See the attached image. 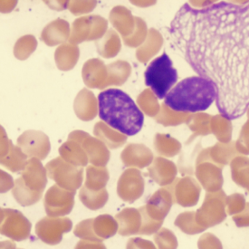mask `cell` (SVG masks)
<instances>
[{"label":"cell","instance_id":"obj_1","mask_svg":"<svg viewBox=\"0 0 249 249\" xmlns=\"http://www.w3.org/2000/svg\"><path fill=\"white\" fill-rule=\"evenodd\" d=\"M169 41L198 76L217 90L218 112L228 120L249 108V1L185 3L168 27Z\"/></svg>","mask_w":249,"mask_h":249},{"label":"cell","instance_id":"obj_2","mask_svg":"<svg viewBox=\"0 0 249 249\" xmlns=\"http://www.w3.org/2000/svg\"><path fill=\"white\" fill-rule=\"evenodd\" d=\"M99 117L125 136H133L142 130L144 115L134 101L120 89H107L98 95Z\"/></svg>","mask_w":249,"mask_h":249},{"label":"cell","instance_id":"obj_3","mask_svg":"<svg viewBox=\"0 0 249 249\" xmlns=\"http://www.w3.org/2000/svg\"><path fill=\"white\" fill-rule=\"evenodd\" d=\"M217 90L214 83L202 76H191L178 83L164 103L178 112H203L216 101Z\"/></svg>","mask_w":249,"mask_h":249},{"label":"cell","instance_id":"obj_4","mask_svg":"<svg viewBox=\"0 0 249 249\" xmlns=\"http://www.w3.org/2000/svg\"><path fill=\"white\" fill-rule=\"evenodd\" d=\"M145 84L159 99H165L177 83L178 71L169 55L164 52L152 60L144 72Z\"/></svg>","mask_w":249,"mask_h":249},{"label":"cell","instance_id":"obj_5","mask_svg":"<svg viewBox=\"0 0 249 249\" xmlns=\"http://www.w3.org/2000/svg\"><path fill=\"white\" fill-rule=\"evenodd\" d=\"M226 194L222 190L206 194L204 203L196 212V221L204 230L223 222L227 217Z\"/></svg>","mask_w":249,"mask_h":249},{"label":"cell","instance_id":"obj_6","mask_svg":"<svg viewBox=\"0 0 249 249\" xmlns=\"http://www.w3.org/2000/svg\"><path fill=\"white\" fill-rule=\"evenodd\" d=\"M107 20L100 16L79 18L72 23L69 42L77 45L85 41L101 39L107 30Z\"/></svg>","mask_w":249,"mask_h":249},{"label":"cell","instance_id":"obj_7","mask_svg":"<svg viewBox=\"0 0 249 249\" xmlns=\"http://www.w3.org/2000/svg\"><path fill=\"white\" fill-rule=\"evenodd\" d=\"M18 144L29 156L35 155L46 158L50 151V142L44 132L40 131H26L18 138Z\"/></svg>","mask_w":249,"mask_h":249},{"label":"cell","instance_id":"obj_8","mask_svg":"<svg viewBox=\"0 0 249 249\" xmlns=\"http://www.w3.org/2000/svg\"><path fill=\"white\" fill-rule=\"evenodd\" d=\"M144 181L142 175L136 170H130L124 173L119 180V196L126 201L133 202L143 193Z\"/></svg>","mask_w":249,"mask_h":249},{"label":"cell","instance_id":"obj_9","mask_svg":"<svg viewBox=\"0 0 249 249\" xmlns=\"http://www.w3.org/2000/svg\"><path fill=\"white\" fill-rule=\"evenodd\" d=\"M173 199L181 207H193L197 203L200 196V188L190 177L178 179L174 183Z\"/></svg>","mask_w":249,"mask_h":249},{"label":"cell","instance_id":"obj_10","mask_svg":"<svg viewBox=\"0 0 249 249\" xmlns=\"http://www.w3.org/2000/svg\"><path fill=\"white\" fill-rule=\"evenodd\" d=\"M83 78L89 88L104 89L107 86V66L98 58L88 60L83 67Z\"/></svg>","mask_w":249,"mask_h":249},{"label":"cell","instance_id":"obj_11","mask_svg":"<svg viewBox=\"0 0 249 249\" xmlns=\"http://www.w3.org/2000/svg\"><path fill=\"white\" fill-rule=\"evenodd\" d=\"M172 204L173 197L171 191L163 189L158 190L151 197L150 201L145 207V210L152 219L157 221H164V218L171 210Z\"/></svg>","mask_w":249,"mask_h":249},{"label":"cell","instance_id":"obj_12","mask_svg":"<svg viewBox=\"0 0 249 249\" xmlns=\"http://www.w3.org/2000/svg\"><path fill=\"white\" fill-rule=\"evenodd\" d=\"M196 175L204 189L209 192H216L222 187V170L216 165L206 161L197 162Z\"/></svg>","mask_w":249,"mask_h":249},{"label":"cell","instance_id":"obj_13","mask_svg":"<svg viewBox=\"0 0 249 249\" xmlns=\"http://www.w3.org/2000/svg\"><path fill=\"white\" fill-rule=\"evenodd\" d=\"M70 25L66 20L56 19L48 24L41 34L42 41L47 46H54L66 42L70 37Z\"/></svg>","mask_w":249,"mask_h":249},{"label":"cell","instance_id":"obj_14","mask_svg":"<svg viewBox=\"0 0 249 249\" xmlns=\"http://www.w3.org/2000/svg\"><path fill=\"white\" fill-rule=\"evenodd\" d=\"M74 111L82 121H91L98 112V100L87 89H83L74 101Z\"/></svg>","mask_w":249,"mask_h":249},{"label":"cell","instance_id":"obj_15","mask_svg":"<svg viewBox=\"0 0 249 249\" xmlns=\"http://www.w3.org/2000/svg\"><path fill=\"white\" fill-rule=\"evenodd\" d=\"M149 171L151 178L161 186L172 183L177 173L174 163L161 158H157L154 160Z\"/></svg>","mask_w":249,"mask_h":249},{"label":"cell","instance_id":"obj_16","mask_svg":"<svg viewBox=\"0 0 249 249\" xmlns=\"http://www.w3.org/2000/svg\"><path fill=\"white\" fill-rule=\"evenodd\" d=\"M125 165L143 168L152 160V153L143 145H129L122 154Z\"/></svg>","mask_w":249,"mask_h":249},{"label":"cell","instance_id":"obj_17","mask_svg":"<svg viewBox=\"0 0 249 249\" xmlns=\"http://www.w3.org/2000/svg\"><path fill=\"white\" fill-rule=\"evenodd\" d=\"M80 51L77 46L72 44H64L60 46L55 51V63L62 71H69L77 63Z\"/></svg>","mask_w":249,"mask_h":249},{"label":"cell","instance_id":"obj_18","mask_svg":"<svg viewBox=\"0 0 249 249\" xmlns=\"http://www.w3.org/2000/svg\"><path fill=\"white\" fill-rule=\"evenodd\" d=\"M93 133L101 141L112 147V149H115L119 146L124 144L126 141L125 135L113 131L112 128L105 124L104 122H99L95 124Z\"/></svg>","mask_w":249,"mask_h":249},{"label":"cell","instance_id":"obj_19","mask_svg":"<svg viewBox=\"0 0 249 249\" xmlns=\"http://www.w3.org/2000/svg\"><path fill=\"white\" fill-rule=\"evenodd\" d=\"M99 54L105 58L115 56L121 49V42L118 35L113 30H109L105 34V37L96 42Z\"/></svg>","mask_w":249,"mask_h":249},{"label":"cell","instance_id":"obj_20","mask_svg":"<svg viewBox=\"0 0 249 249\" xmlns=\"http://www.w3.org/2000/svg\"><path fill=\"white\" fill-rule=\"evenodd\" d=\"M231 169L233 180L249 192V159L243 157L234 159L231 163Z\"/></svg>","mask_w":249,"mask_h":249},{"label":"cell","instance_id":"obj_21","mask_svg":"<svg viewBox=\"0 0 249 249\" xmlns=\"http://www.w3.org/2000/svg\"><path fill=\"white\" fill-rule=\"evenodd\" d=\"M108 70V78H107V86L115 85L121 86L128 78L129 73L131 72L130 66L122 61L111 64L107 66Z\"/></svg>","mask_w":249,"mask_h":249},{"label":"cell","instance_id":"obj_22","mask_svg":"<svg viewBox=\"0 0 249 249\" xmlns=\"http://www.w3.org/2000/svg\"><path fill=\"white\" fill-rule=\"evenodd\" d=\"M175 226L187 235H197L205 230L196 221V212H183L175 220Z\"/></svg>","mask_w":249,"mask_h":249},{"label":"cell","instance_id":"obj_23","mask_svg":"<svg viewBox=\"0 0 249 249\" xmlns=\"http://www.w3.org/2000/svg\"><path fill=\"white\" fill-rule=\"evenodd\" d=\"M37 41L33 36H24L14 46V54L19 60H26L36 49Z\"/></svg>","mask_w":249,"mask_h":249},{"label":"cell","instance_id":"obj_24","mask_svg":"<svg viewBox=\"0 0 249 249\" xmlns=\"http://www.w3.org/2000/svg\"><path fill=\"white\" fill-rule=\"evenodd\" d=\"M154 241L157 249H177L178 239L171 230L162 228L155 233Z\"/></svg>","mask_w":249,"mask_h":249},{"label":"cell","instance_id":"obj_25","mask_svg":"<svg viewBox=\"0 0 249 249\" xmlns=\"http://www.w3.org/2000/svg\"><path fill=\"white\" fill-rule=\"evenodd\" d=\"M140 212L142 214V228L140 230V234L150 236L152 234L157 233L159 230L161 229V226L163 221H157L152 219L151 216H149L145 210V207L140 209Z\"/></svg>","mask_w":249,"mask_h":249},{"label":"cell","instance_id":"obj_26","mask_svg":"<svg viewBox=\"0 0 249 249\" xmlns=\"http://www.w3.org/2000/svg\"><path fill=\"white\" fill-rule=\"evenodd\" d=\"M246 200L245 197L240 194H234L230 197H227L226 200V208H227V214L229 215H236L240 213L246 207Z\"/></svg>","mask_w":249,"mask_h":249},{"label":"cell","instance_id":"obj_27","mask_svg":"<svg viewBox=\"0 0 249 249\" xmlns=\"http://www.w3.org/2000/svg\"><path fill=\"white\" fill-rule=\"evenodd\" d=\"M198 249H223L220 240L211 233H206L197 241Z\"/></svg>","mask_w":249,"mask_h":249},{"label":"cell","instance_id":"obj_28","mask_svg":"<svg viewBox=\"0 0 249 249\" xmlns=\"http://www.w3.org/2000/svg\"><path fill=\"white\" fill-rule=\"evenodd\" d=\"M96 6L95 1H72L69 3V9L74 15L88 13L91 12L92 9Z\"/></svg>","mask_w":249,"mask_h":249},{"label":"cell","instance_id":"obj_29","mask_svg":"<svg viewBox=\"0 0 249 249\" xmlns=\"http://www.w3.org/2000/svg\"><path fill=\"white\" fill-rule=\"evenodd\" d=\"M12 144L13 143L11 142V141L7 138L6 130L3 128V126L0 125V159L7 155Z\"/></svg>","mask_w":249,"mask_h":249},{"label":"cell","instance_id":"obj_30","mask_svg":"<svg viewBox=\"0 0 249 249\" xmlns=\"http://www.w3.org/2000/svg\"><path fill=\"white\" fill-rule=\"evenodd\" d=\"M233 220L238 228L249 227V203L246 205L245 209L240 213L233 216Z\"/></svg>","mask_w":249,"mask_h":249},{"label":"cell","instance_id":"obj_31","mask_svg":"<svg viewBox=\"0 0 249 249\" xmlns=\"http://www.w3.org/2000/svg\"><path fill=\"white\" fill-rule=\"evenodd\" d=\"M129 249H157L156 246L148 240L142 238L131 239L129 244Z\"/></svg>","mask_w":249,"mask_h":249},{"label":"cell","instance_id":"obj_32","mask_svg":"<svg viewBox=\"0 0 249 249\" xmlns=\"http://www.w3.org/2000/svg\"><path fill=\"white\" fill-rule=\"evenodd\" d=\"M17 1H0V12L9 13L17 6Z\"/></svg>","mask_w":249,"mask_h":249}]
</instances>
